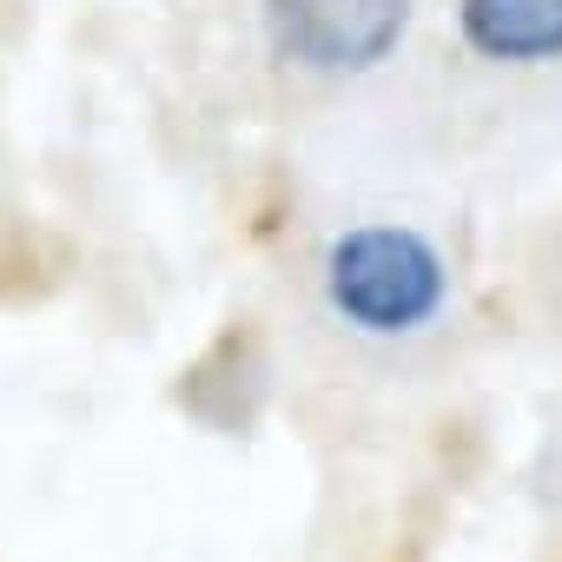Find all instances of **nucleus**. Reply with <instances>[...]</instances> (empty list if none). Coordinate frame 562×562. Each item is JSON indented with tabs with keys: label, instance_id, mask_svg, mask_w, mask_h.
Listing matches in <instances>:
<instances>
[{
	"label": "nucleus",
	"instance_id": "obj_1",
	"mask_svg": "<svg viewBox=\"0 0 562 562\" xmlns=\"http://www.w3.org/2000/svg\"><path fill=\"white\" fill-rule=\"evenodd\" d=\"M443 292H450V271H443L437 245L411 225H358L325 258L331 312L371 338L424 331L443 312Z\"/></svg>",
	"mask_w": 562,
	"mask_h": 562
},
{
	"label": "nucleus",
	"instance_id": "obj_2",
	"mask_svg": "<svg viewBox=\"0 0 562 562\" xmlns=\"http://www.w3.org/2000/svg\"><path fill=\"white\" fill-rule=\"evenodd\" d=\"M411 0H265V34L278 60L312 74H364L404 41Z\"/></svg>",
	"mask_w": 562,
	"mask_h": 562
},
{
	"label": "nucleus",
	"instance_id": "obj_3",
	"mask_svg": "<svg viewBox=\"0 0 562 562\" xmlns=\"http://www.w3.org/2000/svg\"><path fill=\"white\" fill-rule=\"evenodd\" d=\"M463 34L490 60H562V0H463Z\"/></svg>",
	"mask_w": 562,
	"mask_h": 562
}]
</instances>
